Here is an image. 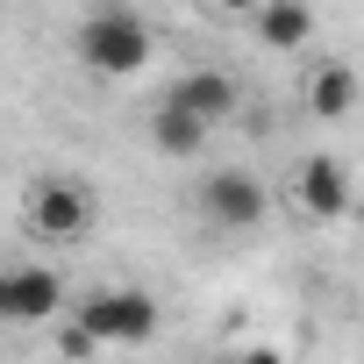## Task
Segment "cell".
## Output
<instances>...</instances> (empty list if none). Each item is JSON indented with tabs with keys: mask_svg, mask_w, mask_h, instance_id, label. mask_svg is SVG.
Masks as SVG:
<instances>
[{
	"mask_svg": "<svg viewBox=\"0 0 364 364\" xmlns=\"http://www.w3.org/2000/svg\"><path fill=\"white\" fill-rule=\"evenodd\" d=\"M300 100H307L314 122H343V114H357V72H350L343 58H321V65L307 72Z\"/></svg>",
	"mask_w": 364,
	"mask_h": 364,
	"instance_id": "ba28073f",
	"label": "cell"
},
{
	"mask_svg": "<svg viewBox=\"0 0 364 364\" xmlns=\"http://www.w3.org/2000/svg\"><path fill=\"white\" fill-rule=\"evenodd\" d=\"M22 229L36 243H50V250H72L93 229V193L79 186V178H65V171H43V178H29V193H22Z\"/></svg>",
	"mask_w": 364,
	"mask_h": 364,
	"instance_id": "3957f363",
	"label": "cell"
},
{
	"mask_svg": "<svg viewBox=\"0 0 364 364\" xmlns=\"http://www.w3.org/2000/svg\"><path fill=\"white\" fill-rule=\"evenodd\" d=\"M150 50H157V36H150V22H143L136 8H93V15H79V29H72V58H79L86 72H100V79L143 72Z\"/></svg>",
	"mask_w": 364,
	"mask_h": 364,
	"instance_id": "6da1fadb",
	"label": "cell"
},
{
	"mask_svg": "<svg viewBox=\"0 0 364 364\" xmlns=\"http://www.w3.org/2000/svg\"><path fill=\"white\" fill-rule=\"evenodd\" d=\"M164 107H178V114H186V122H200L208 136L243 107V86L222 72V65H193V72H178L171 86H164Z\"/></svg>",
	"mask_w": 364,
	"mask_h": 364,
	"instance_id": "8992f818",
	"label": "cell"
},
{
	"mask_svg": "<svg viewBox=\"0 0 364 364\" xmlns=\"http://www.w3.org/2000/svg\"><path fill=\"white\" fill-rule=\"evenodd\" d=\"M293 208H300L307 222H343V215L357 208L350 164H343V157H328V150L300 157V164H293Z\"/></svg>",
	"mask_w": 364,
	"mask_h": 364,
	"instance_id": "5b68a950",
	"label": "cell"
},
{
	"mask_svg": "<svg viewBox=\"0 0 364 364\" xmlns=\"http://www.w3.org/2000/svg\"><path fill=\"white\" fill-rule=\"evenodd\" d=\"M193 208L215 236H250L264 215H272V193H264V178L243 171V164H222V171H200V186H193Z\"/></svg>",
	"mask_w": 364,
	"mask_h": 364,
	"instance_id": "277c9868",
	"label": "cell"
},
{
	"mask_svg": "<svg viewBox=\"0 0 364 364\" xmlns=\"http://www.w3.org/2000/svg\"><path fill=\"white\" fill-rule=\"evenodd\" d=\"M72 328L93 343V350H136L164 328V307L143 293V286H93L72 314Z\"/></svg>",
	"mask_w": 364,
	"mask_h": 364,
	"instance_id": "7a4b0ae2",
	"label": "cell"
},
{
	"mask_svg": "<svg viewBox=\"0 0 364 364\" xmlns=\"http://www.w3.org/2000/svg\"><path fill=\"white\" fill-rule=\"evenodd\" d=\"M143 136H150V150H157V157H200V150H208V129H200V122H186L178 107H164V100L150 107Z\"/></svg>",
	"mask_w": 364,
	"mask_h": 364,
	"instance_id": "9c48e42d",
	"label": "cell"
},
{
	"mask_svg": "<svg viewBox=\"0 0 364 364\" xmlns=\"http://www.w3.org/2000/svg\"><path fill=\"white\" fill-rule=\"evenodd\" d=\"M58 350H65V357H72V364H79V357H93V343H86V336H79V328H72V321H65V328H58Z\"/></svg>",
	"mask_w": 364,
	"mask_h": 364,
	"instance_id": "8fae6325",
	"label": "cell"
},
{
	"mask_svg": "<svg viewBox=\"0 0 364 364\" xmlns=\"http://www.w3.org/2000/svg\"><path fill=\"white\" fill-rule=\"evenodd\" d=\"M58 307H65V279L50 264H0V321L8 328L50 321Z\"/></svg>",
	"mask_w": 364,
	"mask_h": 364,
	"instance_id": "52a82bcc",
	"label": "cell"
},
{
	"mask_svg": "<svg viewBox=\"0 0 364 364\" xmlns=\"http://www.w3.org/2000/svg\"><path fill=\"white\" fill-rule=\"evenodd\" d=\"M229 364H286V357H279V350H272V343H250V350H236V357H229Z\"/></svg>",
	"mask_w": 364,
	"mask_h": 364,
	"instance_id": "7c38bea8",
	"label": "cell"
},
{
	"mask_svg": "<svg viewBox=\"0 0 364 364\" xmlns=\"http://www.w3.org/2000/svg\"><path fill=\"white\" fill-rule=\"evenodd\" d=\"M250 29H257V43H272V50H300V43L314 36V15L293 8V0H272V8L250 15Z\"/></svg>",
	"mask_w": 364,
	"mask_h": 364,
	"instance_id": "30bf717a",
	"label": "cell"
}]
</instances>
